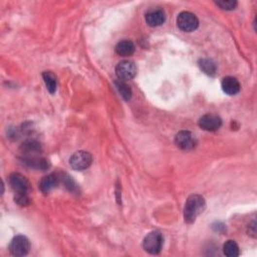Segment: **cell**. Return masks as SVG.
I'll return each instance as SVG.
<instances>
[{
    "instance_id": "1",
    "label": "cell",
    "mask_w": 257,
    "mask_h": 257,
    "mask_svg": "<svg viewBox=\"0 0 257 257\" xmlns=\"http://www.w3.org/2000/svg\"><path fill=\"white\" fill-rule=\"evenodd\" d=\"M205 207H206V202L201 195L193 194L189 196L184 208L185 222L188 224L194 223L196 218H197L201 213H203Z\"/></svg>"
},
{
    "instance_id": "2",
    "label": "cell",
    "mask_w": 257,
    "mask_h": 257,
    "mask_svg": "<svg viewBox=\"0 0 257 257\" xmlns=\"http://www.w3.org/2000/svg\"><path fill=\"white\" fill-rule=\"evenodd\" d=\"M164 243V237L159 231L150 232L143 241V247L145 251L150 254H158L162 250Z\"/></svg>"
},
{
    "instance_id": "3",
    "label": "cell",
    "mask_w": 257,
    "mask_h": 257,
    "mask_svg": "<svg viewBox=\"0 0 257 257\" xmlns=\"http://www.w3.org/2000/svg\"><path fill=\"white\" fill-rule=\"evenodd\" d=\"M177 25L182 32L192 33L198 28L199 20L194 13L189 11H183L178 15Z\"/></svg>"
},
{
    "instance_id": "4",
    "label": "cell",
    "mask_w": 257,
    "mask_h": 257,
    "mask_svg": "<svg viewBox=\"0 0 257 257\" xmlns=\"http://www.w3.org/2000/svg\"><path fill=\"white\" fill-rule=\"evenodd\" d=\"M93 163V157L86 151H78L69 159V165L75 171H84Z\"/></svg>"
},
{
    "instance_id": "5",
    "label": "cell",
    "mask_w": 257,
    "mask_h": 257,
    "mask_svg": "<svg viewBox=\"0 0 257 257\" xmlns=\"http://www.w3.org/2000/svg\"><path fill=\"white\" fill-rule=\"evenodd\" d=\"M30 250V242L27 237L23 235L15 236L10 242L9 251L13 256H25Z\"/></svg>"
},
{
    "instance_id": "6",
    "label": "cell",
    "mask_w": 257,
    "mask_h": 257,
    "mask_svg": "<svg viewBox=\"0 0 257 257\" xmlns=\"http://www.w3.org/2000/svg\"><path fill=\"white\" fill-rule=\"evenodd\" d=\"M116 74L120 81L133 80L137 74V67L131 60H123L116 67Z\"/></svg>"
},
{
    "instance_id": "7",
    "label": "cell",
    "mask_w": 257,
    "mask_h": 257,
    "mask_svg": "<svg viewBox=\"0 0 257 257\" xmlns=\"http://www.w3.org/2000/svg\"><path fill=\"white\" fill-rule=\"evenodd\" d=\"M175 144L181 150L190 151L197 146V139L189 131H180L175 137Z\"/></svg>"
},
{
    "instance_id": "8",
    "label": "cell",
    "mask_w": 257,
    "mask_h": 257,
    "mask_svg": "<svg viewBox=\"0 0 257 257\" xmlns=\"http://www.w3.org/2000/svg\"><path fill=\"white\" fill-rule=\"evenodd\" d=\"M8 183L17 194L29 193L30 191V184L28 180L19 173H12L8 178Z\"/></svg>"
},
{
    "instance_id": "9",
    "label": "cell",
    "mask_w": 257,
    "mask_h": 257,
    "mask_svg": "<svg viewBox=\"0 0 257 257\" xmlns=\"http://www.w3.org/2000/svg\"><path fill=\"white\" fill-rule=\"evenodd\" d=\"M199 127L207 132H215L222 126V120L214 114H207L200 118L198 122Z\"/></svg>"
},
{
    "instance_id": "10",
    "label": "cell",
    "mask_w": 257,
    "mask_h": 257,
    "mask_svg": "<svg viewBox=\"0 0 257 257\" xmlns=\"http://www.w3.org/2000/svg\"><path fill=\"white\" fill-rule=\"evenodd\" d=\"M146 22L149 26L157 27L162 25L166 20V14L162 9L150 10L145 15Z\"/></svg>"
},
{
    "instance_id": "11",
    "label": "cell",
    "mask_w": 257,
    "mask_h": 257,
    "mask_svg": "<svg viewBox=\"0 0 257 257\" xmlns=\"http://www.w3.org/2000/svg\"><path fill=\"white\" fill-rule=\"evenodd\" d=\"M60 182V177L57 174H51L44 176L39 182V189L42 193L49 194L51 190H53Z\"/></svg>"
},
{
    "instance_id": "12",
    "label": "cell",
    "mask_w": 257,
    "mask_h": 257,
    "mask_svg": "<svg viewBox=\"0 0 257 257\" xmlns=\"http://www.w3.org/2000/svg\"><path fill=\"white\" fill-rule=\"evenodd\" d=\"M221 87L225 94L228 96H235L240 92V84L237 79L233 77H226L221 82Z\"/></svg>"
},
{
    "instance_id": "13",
    "label": "cell",
    "mask_w": 257,
    "mask_h": 257,
    "mask_svg": "<svg viewBox=\"0 0 257 257\" xmlns=\"http://www.w3.org/2000/svg\"><path fill=\"white\" fill-rule=\"evenodd\" d=\"M22 162L27 166V167L34 168L36 170H48L50 167V163L43 158L26 157L22 159Z\"/></svg>"
},
{
    "instance_id": "14",
    "label": "cell",
    "mask_w": 257,
    "mask_h": 257,
    "mask_svg": "<svg viewBox=\"0 0 257 257\" xmlns=\"http://www.w3.org/2000/svg\"><path fill=\"white\" fill-rule=\"evenodd\" d=\"M116 52L120 56H130L135 52V44L133 41L125 39L118 42L116 45Z\"/></svg>"
},
{
    "instance_id": "15",
    "label": "cell",
    "mask_w": 257,
    "mask_h": 257,
    "mask_svg": "<svg viewBox=\"0 0 257 257\" xmlns=\"http://www.w3.org/2000/svg\"><path fill=\"white\" fill-rule=\"evenodd\" d=\"M42 78L49 92L51 94H54L57 88V81L55 75L51 71H44L42 73Z\"/></svg>"
},
{
    "instance_id": "16",
    "label": "cell",
    "mask_w": 257,
    "mask_h": 257,
    "mask_svg": "<svg viewBox=\"0 0 257 257\" xmlns=\"http://www.w3.org/2000/svg\"><path fill=\"white\" fill-rule=\"evenodd\" d=\"M199 67L200 69L209 75H214L217 70V66L212 59L209 58H202L199 60Z\"/></svg>"
},
{
    "instance_id": "17",
    "label": "cell",
    "mask_w": 257,
    "mask_h": 257,
    "mask_svg": "<svg viewBox=\"0 0 257 257\" xmlns=\"http://www.w3.org/2000/svg\"><path fill=\"white\" fill-rule=\"evenodd\" d=\"M223 253L227 257H237L240 254L239 247L233 240L226 241L223 245Z\"/></svg>"
},
{
    "instance_id": "18",
    "label": "cell",
    "mask_w": 257,
    "mask_h": 257,
    "mask_svg": "<svg viewBox=\"0 0 257 257\" xmlns=\"http://www.w3.org/2000/svg\"><path fill=\"white\" fill-rule=\"evenodd\" d=\"M115 85H116V87L119 90V93L120 94V96L123 97V99L125 101L131 100V98H132V89L125 82H123V81H116Z\"/></svg>"
},
{
    "instance_id": "19",
    "label": "cell",
    "mask_w": 257,
    "mask_h": 257,
    "mask_svg": "<svg viewBox=\"0 0 257 257\" xmlns=\"http://www.w3.org/2000/svg\"><path fill=\"white\" fill-rule=\"evenodd\" d=\"M14 200L18 205H20L22 207L28 206L30 204V198H29V196H28V193H18V194H17V195H15V197H14Z\"/></svg>"
},
{
    "instance_id": "20",
    "label": "cell",
    "mask_w": 257,
    "mask_h": 257,
    "mask_svg": "<svg viewBox=\"0 0 257 257\" xmlns=\"http://www.w3.org/2000/svg\"><path fill=\"white\" fill-rule=\"evenodd\" d=\"M215 3L224 10H233L237 6V1L235 0H223V1H216Z\"/></svg>"
},
{
    "instance_id": "21",
    "label": "cell",
    "mask_w": 257,
    "mask_h": 257,
    "mask_svg": "<svg viewBox=\"0 0 257 257\" xmlns=\"http://www.w3.org/2000/svg\"><path fill=\"white\" fill-rule=\"evenodd\" d=\"M22 148L27 153H33V152L35 153V152H38L39 149H40V146L38 143H36L34 141H29V142L23 144Z\"/></svg>"
},
{
    "instance_id": "22",
    "label": "cell",
    "mask_w": 257,
    "mask_h": 257,
    "mask_svg": "<svg viewBox=\"0 0 257 257\" xmlns=\"http://www.w3.org/2000/svg\"><path fill=\"white\" fill-rule=\"evenodd\" d=\"M249 227H251V230L249 229L248 230V234H250V235H252L253 237H255V235H256V225H255V221H253L250 225H249Z\"/></svg>"
}]
</instances>
